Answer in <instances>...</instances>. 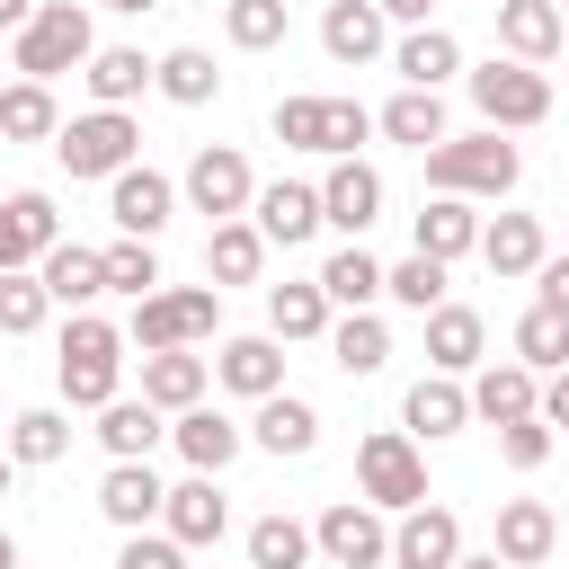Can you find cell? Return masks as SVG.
<instances>
[{
	"instance_id": "obj_20",
	"label": "cell",
	"mask_w": 569,
	"mask_h": 569,
	"mask_svg": "<svg viewBox=\"0 0 569 569\" xmlns=\"http://www.w3.org/2000/svg\"><path fill=\"white\" fill-rule=\"evenodd\" d=\"M169 445L187 453V471H204V480H213V471H222V462H231V453L249 445V427H231L222 409H204V400H196V409H178V427H169Z\"/></svg>"
},
{
	"instance_id": "obj_43",
	"label": "cell",
	"mask_w": 569,
	"mask_h": 569,
	"mask_svg": "<svg viewBox=\"0 0 569 569\" xmlns=\"http://www.w3.org/2000/svg\"><path fill=\"white\" fill-rule=\"evenodd\" d=\"M222 36L240 53H276L284 44V0H222Z\"/></svg>"
},
{
	"instance_id": "obj_31",
	"label": "cell",
	"mask_w": 569,
	"mask_h": 569,
	"mask_svg": "<svg viewBox=\"0 0 569 569\" xmlns=\"http://www.w3.org/2000/svg\"><path fill=\"white\" fill-rule=\"evenodd\" d=\"M391 71H400L409 89H445V80L462 71V44H453L445 27H409V36H400V53H391Z\"/></svg>"
},
{
	"instance_id": "obj_22",
	"label": "cell",
	"mask_w": 569,
	"mask_h": 569,
	"mask_svg": "<svg viewBox=\"0 0 569 569\" xmlns=\"http://www.w3.org/2000/svg\"><path fill=\"white\" fill-rule=\"evenodd\" d=\"M258 231L267 240H284V249H302L311 231H320V187H302V178H276V187H258Z\"/></svg>"
},
{
	"instance_id": "obj_3",
	"label": "cell",
	"mask_w": 569,
	"mask_h": 569,
	"mask_svg": "<svg viewBox=\"0 0 569 569\" xmlns=\"http://www.w3.org/2000/svg\"><path fill=\"white\" fill-rule=\"evenodd\" d=\"M89 53H98V27H89V9L80 0H44L27 27H18V80H62V71H89Z\"/></svg>"
},
{
	"instance_id": "obj_57",
	"label": "cell",
	"mask_w": 569,
	"mask_h": 569,
	"mask_svg": "<svg viewBox=\"0 0 569 569\" xmlns=\"http://www.w3.org/2000/svg\"><path fill=\"white\" fill-rule=\"evenodd\" d=\"M0 569H18V542H9V533H0Z\"/></svg>"
},
{
	"instance_id": "obj_12",
	"label": "cell",
	"mask_w": 569,
	"mask_h": 569,
	"mask_svg": "<svg viewBox=\"0 0 569 569\" xmlns=\"http://www.w3.org/2000/svg\"><path fill=\"white\" fill-rule=\"evenodd\" d=\"M160 507H169V480H160L151 462H107V480H98V516H107L116 533H142Z\"/></svg>"
},
{
	"instance_id": "obj_55",
	"label": "cell",
	"mask_w": 569,
	"mask_h": 569,
	"mask_svg": "<svg viewBox=\"0 0 569 569\" xmlns=\"http://www.w3.org/2000/svg\"><path fill=\"white\" fill-rule=\"evenodd\" d=\"M453 569H507V560H498V551H462Z\"/></svg>"
},
{
	"instance_id": "obj_23",
	"label": "cell",
	"mask_w": 569,
	"mask_h": 569,
	"mask_svg": "<svg viewBox=\"0 0 569 569\" xmlns=\"http://www.w3.org/2000/svg\"><path fill=\"white\" fill-rule=\"evenodd\" d=\"M36 276H44V293H53L62 311H89V302L107 293V258H98V249H80V240H53Z\"/></svg>"
},
{
	"instance_id": "obj_33",
	"label": "cell",
	"mask_w": 569,
	"mask_h": 569,
	"mask_svg": "<svg viewBox=\"0 0 569 569\" xmlns=\"http://www.w3.org/2000/svg\"><path fill=\"white\" fill-rule=\"evenodd\" d=\"M258 267H267V231H258V222H213L204 276H213V284H258Z\"/></svg>"
},
{
	"instance_id": "obj_49",
	"label": "cell",
	"mask_w": 569,
	"mask_h": 569,
	"mask_svg": "<svg viewBox=\"0 0 569 569\" xmlns=\"http://www.w3.org/2000/svg\"><path fill=\"white\" fill-rule=\"evenodd\" d=\"M116 569H187V542H169V533H124Z\"/></svg>"
},
{
	"instance_id": "obj_7",
	"label": "cell",
	"mask_w": 569,
	"mask_h": 569,
	"mask_svg": "<svg viewBox=\"0 0 569 569\" xmlns=\"http://www.w3.org/2000/svg\"><path fill=\"white\" fill-rule=\"evenodd\" d=\"M471 107H480L489 133H525V124L551 116V80H542L533 62H480V71H471Z\"/></svg>"
},
{
	"instance_id": "obj_28",
	"label": "cell",
	"mask_w": 569,
	"mask_h": 569,
	"mask_svg": "<svg viewBox=\"0 0 569 569\" xmlns=\"http://www.w3.org/2000/svg\"><path fill=\"white\" fill-rule=\"evenodd\" d=\"M80 80H89V98H98V107H133V98L160 80V62H142V44H98Z\"/></svg>"
},
{
	"instance_id": "obj_27",
	"label": "cell",
	"mask_w": 569,
	"mask_h": 569,
	"mask_svg": "<svg viewBox=\"0 0 569 569\" xmlns=\"http://www.w3.org/2000/svg\"><path fill=\"white\" fill-rule=\"evenodd\" d=\"M382 27H391V18H382L373 0H329V9H320L329 62H373V53H382Z\"/></svg>"
},
{
	"instance_id": "obj_51",
	"label": "cell",
	"mask_w": 569,
	"mask_h": 569,
	"mask_svg": "<svg viewBox=\"0 0 569 569\" xmlns=\"http://www.w3.org/2000/svg\"><path fill=\"white\" fill-rule=\"evenodd\" d=\"M533 284H542V302H551V311H569V258H542V267H533Z\"/></svg>"
},
{
	"instance_id": "obj_52",
	"label": "cell",
	"mask_w": 569,
	"mask_h": 569,
	"mask_svg": "<svg viewBox=\"0 0 569 569\" xmlns=\"http://www.w3.org/2000/svg\"><path fill=\"white\" fill-rule=\"evenodd\" d=\"M542 427H569V365L542 382Z\"/></svg>"
},
{
	"instance_id": "obj_30",
	"label": "cell",
	"mask_w": 569,
	"mask_h": 569,
	"mask_svg": "<svg viewBox=\"0 0 569 569\" xmlns=\"http://www.w3.org/2000/svg\"><path fill=\"white\" fill-rule=\"evenodd\" d=\"M267 338H276V347L329 338V293H320V276H311V284H267Z\"/></svg>"
},
{
	"instance_id": "obj_17",
	"label": "cell",
	"mask_w": 569,
	"mask_h": 569,
	"mask_svg": "<svg viewBox=\"0 0 569 569\" xmlns=\"http://www.w3.org/2000/svg\"><path fill=\"white\" fill-rule=\"evenodd\" d=\"M400 418H409V436L445 445V436H462V427H471V391H462L453 373H418V382H409V400H400Z\"/></svg>"
},
{
	"instance_id": "obj_8",
	"label": "cell",
	"mask_w": 569,
	"mask_h": 569,
	"mask_svg": "<svg viewBox=\"0 0 569 569\" xmlns=\"http://www.w3.org/2000/svg\"><path fill=\"white\" fill-rule=\"evenodd\" d=\"M187 204H196V213H213V222H240V213L258 204V178H249V160H240L231 142H204V151L187 160Z\"/></svg>"
},
{
	"instance_id": "obj_53",
	"label": "cell",
	"mask_w": 569,
	"mask_h": 569,
	"mask_svg": "<svg viewBox=\"0 0 569 569\" xmlns=\"http://www.w3.org/2000/svg\"><path fill=\"white\" fill-rule=\"evenodd\" d=\"M373 9H382V18H400V27H427V9H436V0H373Z\"/></svg>"
},
{
	"instance_id": "obj_38",
	"label": "cell",
	"mask_w": 569,
	"mask_h": 569,
	"mask_svg": "<svg viewBox=\"0 0 569 569\" xmlns=\"http://www.w3.org/2000/svg\"><path fill=\"white\" fill-rule=\"evenodd\" d=\"M62 116H53V89L44 80H9L0 89V142H53Z\"/></svg>"
},
{
	"instance_id": "obj_14",
	"label": "cell",
	"mask_w": 569,
	"mask_h": 569,
	"mask_svg": "<svg viewBox=\"0 0 569 569\" xmlns=\"http://www.w3.org/2000/svg\"><path fill=\"white\" fill-rule=\"evenodd\" d=\"M471 418H489V427H516V418H542V373L533 365H480V382H471Z\"/></svg>"
},
{
	"instance_id": "obj_13",
	"label": "cell",
	"mask_w": 569,
	"mask_h": 569,
	"mask_svg": "<svg viewBox=\"0 0 569 569\" xmlns=\"http://www.w3.org/2000/svg\"><path fill=\"white\" fill-rule=\"evenodd\" d=\"M462 560V525L453 507H409L391 525V569H453Z\"/></svg>"
},
{
	"instance_id": "obj_34",
	"label": "cell",
	"mask_w": 569,
	"mask_h": 569,
	"mask_svg": "<svg viewBox=\"0 0 569 569\" xmlns=\"http://www.w3.org/2000/svg\"><path fill=\"white\" fill-rule=\"evenodd\" d=\"M320 293H329V311H373L382 302V258H365V240H347L320 267Z\"/></svg>"
},
{
	"instance_id": "obj_58",
	"label": "cell",
	"mask_w": 569,
	"mask_h": 569,
	"mask_svg": "<svg viewBox=\"0 0 569 569\" xmlns=\"http://www.w3.org/2000/svg\"><path fill=\"white\" fill-rule=\"evenodd\" d=\"M9 471H18V462H9V453H0V498H9Z\"/></svg>"
},
{
	"instance_id": "obj_16",
	"label": "cell",
	"mask_w": 569,
	"mask_h": 569,
	"mask_svg": "<svg viewBox=\"0 0 569 569\" xmlns=\"http://www.w3.org/2000/svg\"><path fill=\"white\" fill-rule=\"evenodd\" d=\"M213 382L240 391V400H276V391H284V347H276V338H222Z\"/></svg>"
},
{
	"instance_id": "obj_40",
	"label": "cell",
	"mask_w": 569,
	"mask_h": 569,
	"mask_svg": "<svg viewBox=\"0 0 569 569\" xmlns=\"http://www.w3.org/2000/svg\"><path fill=\"white\" fill-rule=\"evenodd\" d=\"M516 365H533V373H560V365H569V311L533 302V311L516 320Z\"/></svg>"
},
{
	"instance_id": "obj_25",
	"label": "cell",
	"mask_w": 569,
	"mask_h": 569,
	"mask_svg": "<svg viewBox=\"0 0 569 569\" xmlns=\"http://www.w3.org/2000/svg\"><path fill=\"white\" fill-rule=\"evenodd\" d=\"M204 382H213V365H204V356H187V347H169V356H142V400H151L160 418L196 409V400H204Z\"/></svg>"
},
{
	"instance_id": "obj_59",
	"label": "cell",
	"mask_w": 569,
	"mask_h": 569,
	"mask_svg": "<svg viewBox=\"0 0 569 569\" xmlns=\"http://www.w3.org/2000/svg\"><path fill=\"white\" fill-rule=\"evenodd\" d=\"M489 9H498V0H489Z\"/></svg>"
},
{
	"instance_id": "obj_10",
	"label": "cell",
	"mask_w": 569,
	"mask_h": 569,
	"mask_svg": "<svg viewBox=\"0 0 569 569\" xmlns=\"http://www.w3.org/2000/svg\"><path fill=\"white\" fill-rule=\"evenodd\" d=\"M62 240V213H53V196H36V187H18V196H0V276H18V267H44V249Z\"/></svg>"
},
{
	"instance_id": "obj_19",
	"label": "cell",
	"mask_w": 569,
	"mask_h": 569,
	"mask_svg": "<svg viewBox=\"0 0 569 569\" xmlns=\"http://www.w3.org/2000/svg\"><path fill=\"white\" fill-rule=\"evenodd\" d=\"M373 213H382V178H373L365 160H338V169L320 178V222H338L347 240H365Z\"/></svg>"
},
{
	"instance_id": "obj_32",
	"label": "cell",
	"mask_w": 569,
	"mask_h": 569,
	"mask_svg": "<svg viewBox=\"0 0 569 569\" xmlns=\"http://www.w3.org/2000/svg\"><path fill=\"white\" fill-rule=\"evenodd\" d=\"M480 258H489V276H533V267H542V222H533V213L480 222Z\"/></svg>"
},
{
	"instance_id": "obj_26",
	"label": "cell",
	"mask_w": 569,
	"mask_h": 569,
	"mask_svg": "<svg viewBox=\"0 0 569 569\" xmlns=\"http://www.w3.org/2000/svg\"><path fill=\"white\" fill-rule=\"evenodd\" d=\"M249 436H258L276 462H302V453L320 445V409H311V400H293V391H276V400H258Z\"/></svg>"
},
{
	"instance_id": "obj_37",
	"label": "cell",
	"mask_w": 569,
	"mask_h": 569,
	"mask_svg": "<svg viewBox=\"0 0 569 569\" xmlns=\"http://www.w3.org/2000/svg\"><path fill=\"white\" fill-rule=\"evenodd\" d=\"M329 365H338V373H382V365H391V329H382L373 311L329 320Z\"/></svg>"
},
{
	"instance_id": "obj_50",
	"label": "cell",
	"mask_w": 569,
	"mask_h": 569,
	"mask_svg": "<svg viewBox=\"0 0 569 569\" xmlns=\"http://www.w3.org/2000/svg\"><path fill=\"white\" fill-rule=\"evenodd\" d=\"M365 133H373V116H365L356 98H329V151H338V160H356V142H365Z\"/></svg>"
},
{
	"instance_id": "obj_48",
	"label": "cell",
	"mask_w": 569,
	"mask_h": 569,
	"mask_svg": "<svg viewBox=\"0 0 569 569\" xmlns=\"http://www.w3.org/2000/svg\"><path fill=\"white\" fill-rule=\"evenodd\" d=\"M498 453H507L516 471H542V462H551V427H542V418H516V427H498Z\"/></svg>"
},
{
	"instance_id": "obj_46",
	"label": "cell",
	"mask_w": 569,
	"mask_h": 569,
	"mask_svg": "<svg viewBox=\"0 0 569 569\" xmlns=\"http://www.w3.org/2000/svg\"><path fill=\"white\" fill-rule=\"evenodd\" d=\"M276 142L284 151H329V98H276Z\"/></svg>"
},
{
	"instance_id": "obj_35",
	"label": "cell",
	"mask_w": 569,
	"mask_h": 569,
	"mask_svg": "<svg viewBox=\"0 0 569 569\" xmlns=\"http://www.w3.org/2000/svg\"><path fill=\"white\" fill-rule=\"evenodd\" d=\"M160 436H169V427H160L151 400H107V409H98V445H107L116 462H151Z\"/></svg>"
},
{
	"instance_id": "obj_44",
	"label": "cell",
	"mask_w": 569,
	"mask_h": 569,
	"mask_svg": "<svg viewBox=\"0 0 569 569\" xmlns=\"http://www.w3.org/2000/svg\"><path fill=\"white\" fill-rule=\"evenodd\" d=\"M98 258H107V293H133V302L160 293V258H151V240H116V249H98Z\"/></svg>"
},
{
	"instance_id": "obj_47",
	"label": "cell",
	"mask_w": 569,
	"mask_h": 569,
	"mask_svg": "<svg viewBox=\"0 0 569 569\" xmlns=\"http://www.w3.org/2000/svg\"><path fill=\"white\" fill-rule=\"evenodd\" d=\"M382 293H391V302H409V311H436V302H445V267L409 249L400 267H382Z\"/></svg>"
},
{
	"instance_id": "obj_2",
	"label": "cell",
	"mask_w": 569,
	"mask_h": 569,
	"mask_svg": "<svg viewBox=\"0 0 569 569\" xmlns=\"http://www.w3.org/2000/svg\"><path fill=\"white\" fill-rule=\"evenodd\" d=\"M525 178V151L507 142V133H445L436 151H427V187L436 196H507Z\"/></svg>"
},
{
	"instance_id": "obj_9",
	"label": "cell",
	"mask_w": 569,
	"mask_h": 569,
	"mask_svg": "<svg viewBox=\"0 0 569 569\" xmlns=\"http://www.w3.org/2000/svg\"><path fill=\"white\" fill-rule=\"evenodd\" d=\"M311 542H320L338 569H382V560H391V525H382V507H365V498H338V507L311 525Z\"/></svg>"
},
{
	"instance_id": "obj_29",
	"label": "cell",
	"mask_w": 569,
	"mask_h": 569,
	"mask_svg": "<svg viewBox=\"0 0 569 569\" xmlns=\"http://www.w3.org/2000/svg\"><path fill=\"white\" fill-rule=\"evenodd\" d=\"M462 249H480V213H471L462 196H436V204H418V258L453 267Z\"/></svg>"
},
{
	"instance_id": "obj_6",
	"label": "cell",
	"mask_w": 569,
	"mask_h": 569,
	"mask_svg": "<svg viewBox=\"0 0 569 569\" xmlns=\"http://www.w3.org/2000/svg\"><path fill=\"white\" fill-rule=\"evenodd\" d=\"M133 151H142V133H133L124 107H89V116H71V124L53 133V160H62L71 178H124Z\"/></svg>"
},
{
	"instance_id": "obj_18",
	"label": "cell",
	"mask_w": 569,
	"mask_h": 569,
	"mask_svg": "<svg viewBox=\"0 0 569 569\" xmlns=\"http://www.w3.org/2000/svg\"><path fill=\"white\" fill-rule=\"evenodd\" d=\"M551 542H560V516H551L542 498H507V507H498V542H489V551H498L507 569H542Z\"/></svg>"
},
{
	"instance_id": "obj_24",
	"label": "cell",
	"mask_w": 569,
	"mask_h": 569,
	"mask_svg": "<svg viewBox=\"0 0 569 569\" xmlns=\"http://www.w3.org/2000/svg\"><path fill=\"white\" fill-rule=\"evenodd\" d=\"M480 347H489V329H480L471 302H436V311H427V365H436V373H471Z\"/></svg>"
},
{
	"instance_id": "obj_39",
	"label": "cell",
	"mask_w": 569,
	"mask_h": 569,
	"mask_svg": "<svg viewBox=\"0 0 569 569\" xmlns=\"http://www.w3.org/2000/svg\"><path fill=\"white\" fill-rule=\"evenodd\" d=\"M151 89H160L169 107H204V98L222 89V71H213V53H204V44H169V53H160V80H151Z\"/></svg>"
},
{
	"instance_id": "obj_60",
	"label": "cell",
	"mask_w": 569,
	"mask_h": 569,
	"mask_svg": "<svg viewBox=\"0 0 569 569\" xmlns=\"http://www.w3.org/2000/svg\"><path fill=\"white\" fill-rule=\"evenodd\" d=\"M551 9H560V0H551Z\"/></svg>"
},
{
	"instance_id": "obj_15",
	"label": "cell",
	"mask_w": 569,
	"mask_h": 569,
	"mask_svg": "<svg viewBox=\"0 0 569 569\" xmlns=\"http://www.w3.org/2000/svg\"><path fill=\"white\" fill-rule=\"evenodd\" d=\"M160 533L169 542H187V551H204V542H222L231 533V507H222V489L196 471V480H178L169 489V507H160Z\"/></svg>"
},
{
	"instance_id": "obj_1",
	"label": "cell",
	"mask_w": 569,
	"mask_h": 569,
	"mask_svg": "<svg viewBox=\"0 0 569 569\" xmlns=\"http://www.w3.org/2000/svg\"><path fill=\"white\" fill-rule=\"evenodd\" d=\"M53 382H62L71 409H107V400H124V391H116V382H124V329H107L98 311H71L62 356H53Z\"/></svg>"
},
{
	"instance_id": "obj_5",
	"label": "cell",
	"mask_w": 569,
	"mask_h": 569,
	"mask_svg": "<svg viewBox=\"0 0 569 569\" xmlns=\"http://www.w3.org/2000/svg\"><path fill=\"white\" fill-rule=\"evenodd\" d=\"M356 489H365V507H427V453H418V436L409 427H373L365 445H356Z\"/></svg>"
},
{
	"instance_id": "obj_54",
	"label": "cell",
	"mask_w": 569,
	"mask_h": 569,
	"mask_svg": "<svg viewBox=\"0 0 569 569\" xmlns=\"http://www.w3.org/2000/svg\"><path fill=\"white\" fill-rule=\"evenodd\" d=\"M36 9H44V0H0V27H9V36H18V27H27V18H36Z\"/></svg>"
},
{
	"instance_id": "obj_36",
	"label": "cell",
	"mask_w": 569,
	"mask_h": 569,
	"mask_svg": "<svg viewBox=\"0 0 569 569\" xmlns=\"http://www.w3.org/2000/svg\"><path fill=\"white\" fill-rule=\"evenodd\" d=\"M373 133H391V142H409V151H436V142H445V98H436V89H400V98L373 116Z\"/></svg>"
},
{
	"instance_id": "obj_56",
	"label": "cell",
	"mask_w": 569,
	"mask_h": 569,
	"mask_svg": "<svg viewBox=\"0 0 569 569\" xmlns=\"http://www.w3.org/2000/svg\"><path fill=\"white\" fill-rule=\"evenodd\" d=\"M98 9H124V18H142V9H160V0H98Z\"/></svg>"
},
{
	"instance_id": "obj_11",
	"label": "cell",
	"mask_w": 569,
	"mask_h": 569,
	"mask_svg": "<svg viewBox=\"0 0 569 569\" xmlns=\"http://www.w3.org/2000/svg\"><path fill=\"white\" fill-rule=\"evenodd\" d=\"M107 213H116V231L124 240H160L169 231V213H178V187L160 178V169H124V178H107Z\"/></svg>"
},
{
	"instance_id": "obj_45",
	"label": "cell",
	"mask_w": 569,
	"mask_h": 569,
	"mask_svg": "<svg viewBox=\"0 0 569 569\" xmlns=\"http://www.w3.org/2000/svg\"><path fill=\"white\" fill-rule=\"evenodd\" d=\"M44 311H53V293H44V276H0V338H27V329H44Z\"/></svg>"
},
{
	"instance_id": "obj_42",
	"label": "cell",
	"mask_w": 569,
	"mask_h": 569,
	"mask_svg": "<svg viewBox=\"0 0 569 569\" xmlns=\"http://www.w3.org/2000/svg\"><path fill=\"white\" fill-rule=\"evenodd\" d=\"M320 542H311V525H293V516H258L249 525V569H302Z\"/></svg>"
},
{
	"instance_id": "obj_21",
	"label": "cell",
	"mask_w": 569,
	"mask_h": 569,
	"mask_svg": "<svg viewBox=\"0 0 569 569\" xmlns=\"http://www.w3.org/2000/svg\"><path fill=\"white\" fill-rule=\"evenodd\" d=\"M498 44H507V62H551L569 44V27L551 0H498Z\"/></svg>"
},
{
	"instance_id": "obj_41",
	"label": "cell",
	"mask_w": 569,
	"mask_h": 569,
	"mask_svg": "<svg viewBox=\"0 0 569 569\" xmlns=\"http://www.w3.org/2000/svg\"><path fill=\"white\" fill-rule=\"evenodd\" d=\"M71 453V418L62 409H18L9 418V462H62Z\"/></svg>"
},
{
	"instance_id": "obj_4",
	"label": "cell",
	"mask_w": 569,
	"mask_h": 569,
	"mask_svg": "<svg viewBox=\"0 0 569 569\" xmlns=\"http://www.w3.org/2000/svg\"><path fill=\"white\" fill-rule=\"evenodd\" d=\"M213 320H222V284H160L151 302H133L124 338H133L142 356H169V347L213 338Z\"/></svg>"
}]
</instances>
